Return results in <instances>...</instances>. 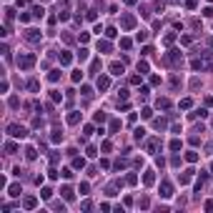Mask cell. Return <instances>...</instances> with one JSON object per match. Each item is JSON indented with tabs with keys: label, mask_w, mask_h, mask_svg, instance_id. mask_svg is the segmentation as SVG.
<instances>
[{
	"label": "cell",
	"mask_w": 213,
	"mask_h": 213,
	"mask_svg": "<svg viewBox=\"0 0 213 213\" xmlns=\"http://www.w3.org/2000/svg\"><path fill=\"white\" fill-rule=\"evenodd\" d=\"M83 80V73L80 70H73V83H80Z\"/></svg>",
	"instance_id": "obj_30"
},
{
	"label": "cell",
	"mask_w": 213,
	"mask_h": 213,
	"mask_svg": "<svg viewBox=\"0 0 213 213\" xmlns=\"http://www.w3.org/2000/svg\"><path fill=\"white\" fill-rule=\"evenodd\" d=\"M130 45H133L130 38H123V40H121V48H123V50H130Z\"/></svg>",
	"instance_id": "obj_29"
},
{
	"label": "cell",
	"mask_w": 213,
	"mask_h": 213,
	"mask_svg": "<svg viewBox=\"0 0 213 213\" xmlns=\"http://www.w3.org/2000/svg\"><path fill=\"white\" fill-rule=\"evenodd\" d=\"M35 156H38L35 148H28V150H25V158H28V161H35Z\"/></svg>",
	"instance_id": "obj_27"
},
{
	"label": "cell",
	"mask_w": 213,
	"mask_h": 213,
	"mask_svg": "<svg viewBox=\"0 0 213 213\" xmlns=\"http://www.w3.org/2000/svg\"><path fill=\"white\" fill-rule=\"evenodd\" d=\"M158 145H161V138H150V141L145 143V150H148V153H156Z\"/></svg>",
	"instance_id": "obj_8"
},
{
	"label": "cell",
	"mask_w": 213,
	"mask_h": 213,
	"mask_svg": "<svg viewBox=\"0 0 213 213\" xmlns=\"http://www.w3.org/2000/svg\"><path fill=\"white\" fill-rule=\"evenodd\" d=\"M190 178H193V170H190V168H188V170H183V176H178V181H181V183H188Z\"/></svg>",
	"instance_id": "obj_16"
},
{
	"label": "cell",
	"mask_w": 213,
	"mask_h": 213,
	"mask_svg": "<svg viewBox=\"0 0 213 213\" xmlns=\"http://www.w3.org/2000/svg\"><path fill=\"white\" fill-rule=\"evenodd\" d=\"M60 173H63V178H73V170H70V168H63Z\"/></svg>",
	"instance_id": "obj_41"
},
{
	"label": "cell",
	"mask_w": 213,
	"mask_h": 213,
	"mask_svg": "<svg viewBox=\"0 0 213 213\" xmlns=\"http://www.w3.org/2000/svg\"><path fill=\"white\" fill-rule=\"evenodd\" d=\"M110 48H113V45H110L108 40H98V50H100V53H110Z\"/></svg>",
	"instance_id": "obj_14"
},
{
	"label": "cell",
	"mask_w": 213,
	"mask_h": 213,
	"mask_svg": "<svg viewBox=\"0 0 213 213\" xmlns=\"http://www.w3.org/2000/svg\"><path fill=\"white\" fill-rule=\"evenodd\" d=\"M123 70H125L123 63H113V65H110V73H113V75H123Z\"/></svg>",
	"instance_id": "obj_11"
},
{
	"label": "cell",
	"mask_w": 213,
	"mask_h": 213,
	"mask_svg": "<svg viewBox=\"0 0 213 213\" xmlns=\"http://www.w3.org/2000/svg\"><path fill=\"white\" fill-rule=\"evenodd\" d=\"M50 138H53V143H58V141H63V133H60V128H55V130H53V135H50Z\"/></svg>",
	"instance_id": "obj_21"
},
{
	"label": "cell",
	"mask_w": 213,
	"mask_h": 213,
	"mask_svg": "<svg viewBox=\"0 0 213 213\" xmlns=\"http://www.w3.org/2000/svg\"><path fill=\"white\" fill-rule=\"evenodd\" d=\"M138 70H141V73H148V63H145V60H143V63H138Z\"/></svg>",
	"instance_id": "obj_44"
},
{
	"label": "cell",
	"mask_w": 213,
	"mask_h": 213,
	"mask_svg": "<svg viewBox=\"0 0 213 213\" xmlns=\"http://www.w3.org/2000/svg\"><path fill=\"white\" fill-rule=\"evenodd\" d=\"M78 60H80V63L88 60V48H80V50H78Z\"/></svg>",
	"instance_id": "obj_22"
},
{
	"label": "cell",
	"mask_w": 213,
	"mask_h": 213,
	"mask_svg": "<svg viewBox=\"0 0 213 213\" xmlns=\"http://www.w3.org/2000/svg\"><path fill=\"white\" fill-rule=\"evenodd\" d=\"M8 135H13V138H25V135H28V128L18 125V123H10V125H8Z\"/></svg>",
	"instance_id": "obj_3"
},
{
	"label": "cell",
	"mask_w": 213,
	"mask_h": 213,
	"mask_svg": "<svg viewBox=\"0 0 213 213\" xmlns=\"http://www.w3.org/2000/svg\"><path fill=\"white\" fill-rule=\"evenodd\" d=\"M30 3V0H18V5H28Z\"/></svg>",
	"instance_id": "obj_48"
},
{
	"label": "cell",
	"mask_w": 213,
	"mask_h": 213,
	"mask_svg": "<svg viewBox=\"0 0 213 213\" xmlns=\"http://www.w3.org/2000/svg\"><path fill=\"white\" fill-rule=\"evenodd\" d=\"M50 98H53V100L58 103V100H63V95H60V93H58V90H50Z\"/></svg>",
	"instance_id": "obj_35"
},
{
	"label": "cell",
	"mask_w": 213,
	"mask_h": 213,
	"mask_svg": "<svg viewBox=\"0 0 213 213\" xmlns=\"http://www.w3.org/2000/svg\"><path fill=\"white\" fill-rule=\"evenodd\" d=\"M8 196H13V198H15V196H20V186H18V183H13V186L8 188Z\"/></svg>",
	"instance_id": "obj_17"
},
{
	"label": "cell",
	"mask_w": 213,
	"mask_h": 213,
	"mask_svg": "<svg viewBox=\"0 0 213 213\" xmlns=\"http://www.w3.org/2000/svg\"><path fill=\"white\" fill-rule=\"evenodd\" d=\"M38 88H40V85H38V80H28V90H33V93H35Z\"/></svg>",
	"instance_id": "obj_33"
},
{
	"label": "cell",
	"mask_w": 213,
	"mask_h": 213,
	"mask_svg": "<svg viewBox=\"0 0 213 213\" xmlns=\"http://www.w3.org/2000/svg\"><path fill=\"white\" fill-rule=\"evenodd\" d=\"M143 135H145L143 128H135V141H143Z\"/></svg>",
	"instance_id": "obj_37"
},
{
	"label": "cell",
	"mask_w": 213,
	"mask_h": 213,
	"mask_svg": "<svg viewBox=\"0 0 213 213\" xmlns=\"http://www.w3.org/2000/svg\"><path fill=\"white\" fill-rule=\"evenodd\" d=\"M135 40H138V43H143V40H148V33H145V30H141V33H135Z\"/></svg>",
	"instance_id": "obj_23"
},
{
	"label": "cell",
	"mask_w": 213,
	"mask_h": 213,
	"mask_svg": "<svg viewBox=\"0 0 213 213\" xmlns=\"http://www.w3.org/2000/svg\"><path fill=\"white\" fill-rule=\"evenodd\" d=\"M48 80H50V83H58V80H60V70H50Z\"/></svg>",
	"instance_id": "obj_19"
},
{
	"label": "cell",
	"mask_w": 213,
	"mask_h": 213,
	"mask_svg": "<svg viewBox=\"0 0 213 213\" xmlns=\"http://www.w3.org/2000/svg\"><path fill=\"white\" fill-rule=\"evenodd\" d=\"M83 95H85V98H90V95H93V90H90L88 85H83Z\"/></svg>",
	"instance_id": "obj_45"
},
{
	"label": "cell",
	"mask_w": 213,
	"mask_h": 213,
	"mask_svg": "<svg viewBox=\"0 0 213 213\" xmlns=\"http://www.w3.org/2000/svg\"><path fill=\"white\" fill-rule=\"evenodd\" d=\"M208 43H211V48H213V38H211V40H208Z\"/></svg>",
	"instance_id": "obj_49"
},
{
	"label": "cell",
	"mask_w": 213,
	"mask_h": 213,
	"mask_svg": "<svg viewBox=\"0 0 213 213\" xmlns=\"http://www.w3.org/2000/svg\"><path fill=\"white\" fill-rule=\"evenodd\" d=\"M161 196H163V198H170V196H173V186H170L168 181L161 183Z\"/></svg>",
	"instance_id": "obj_6"
},
{
	"label": "cell",
	"mask_w": 213,
	"mask_h": 213,
	"mask_svg": "<svg viewBox=\"0 0 213 213\" xmlns=\"http://www.w3.org/2000/svg\"><path fill=\"white\" fill-rule=\"evenodd\" d=\"M5 150H8V153H15L18 145H15V143H5Z\"/></svg>",
	"instance_id": "obj_39"
},
{
	"label": "cell",
	"mask_w": 213,
	"mask_h": 213,
	"mask_svg": "<svg viewBox=\"0 0 213 213\" xmlns=\"http://www.w3.org/2000/svg\"><path fill=\"white\" fill-rule=\"evenodd\" d=\"M25 40L38 43V40H40V30H28V33H25Z\"/></svg>",
	"instance_id": "obj_9"
},
{
	"label": "cell",
	"mask_w": 213,
	"mask_h": 213,
	"mask_svg": "<svg viewBox=\"0 0 213 213\" xmlns=\"http://www.w3.org/2000/svg\"><path fill=\"white\" fill-rule=\"evenodd\" d=\"M83 166H85V161H83V158H73V168H75V170L83 168Z\"/></svg>",
	"instance_id": "obj_28"
},
{
	"label": "cell",
	"mask_w": 213,
	"mask_h": 213,
	"mask_svg": "<svg viewBox=\"0 0 213 213\" xmlns=\"http://www.w3.org/2000/svg\"><path fill=\"white\" fill-rule=\"evenodd\" d=\"M118 128H121V121H118V118H113V121H110V133H115Z\"/></svg>",
	"instance_id": "obj_26"
},
{
	"label": "cell",
	"mask_w": 213,
	"mask_h": 213,
	"mask_svg": "<svg viewBox=\"0 0 213 213\" xmlns=\"http://www.w3.org/2000/svg\"><path fill=\"white\" fill-rule=\"evenodd\" d=\"M153 125H156L158 130H163V128H166V121H163V118H156V123H153Z\"/></svg>",
	"instance_id": "obj_34"
},
{
	"label": "cell",
	"mask_w": 213,
	"mask_h": 213,
	"mask_svg": "<svg viewBox=\"0 0 213 213\" xmlns=\"http://www.w3.org/2000/svg\"><path fill=\"white\" fill-rule=\"evenodd\" d=\"M60 63H63V65H70V63H73V55H70L68 50H63V53H60Z\"/></svg>",
	"instance_id": "obj_10"
},
{
	"label": "cell",
	"mask_w": 213,
	"mask_h": 213,
	"mask_svg": "<svg viewBox=\"0 0 213 213\" xmlns=\"http://www.w3.org/2000/svg\"><path fill=\"white\" fill-rule=\"evenodd\" d=\"M206 115H208V113L201 108V110H196V113H190V118H206Z\"/></svg>",
	"instance_id": "obj_31"
},
{
	"label": "cell",
	"mask_w": 213,
	"mask_h": 213,
	"mask_svg": "<svg viewBox=\"0 0 213 213\" xmlns=\"http://www.w3.org/2000/svg\"><path fill=\"white\" fill-rule=\"evenodd\" d=\"M60 193H63V198H65V201H73V188H70V186H63Z\"/></svg>",
	"instance_id": "obj_12"
},
{
	"label": "cell",
	"mask_w": 213,
	"mask_h": 213,
	"mask_svg": "<svg viewBox=\"0 0 213 213\" xmlns=\"http://www.w3.org/2000/svg\"><path fill=\"white\" fill-rule=\"evenodd\" d=\"M138 208H148V198H141L138 201Z\"/></svg>",
	"instance_id": "obj_47"
},
{
	"label": "cell",
	"mask_w": 213,
	"mask_h": 213,
	"mask_svg": "<svg viewBox=\"0 0 213 213\" xmlns=\"http://www.w3.org/2000/svg\"><path fill=\"white\" fill-rule=\"evenodd\" d=\"M95 85H98V90H108L110 88V75H98V80H95Z\"/></svg>",
	"instance_id": "obj_5"
},
{
	"label": "cell",
	"mask_w": 213,
	"mask_h": 213,
	"mask_svg": "<svg viewBox=\"0 0 213 213\" xmlns=\"http://www.w3.org/2000/svg\"><path fill=\"white\" fill-rule=\"evenodd\" d=\"M186 161H188V163H196V161H198V153H196V150H188V153H186Z\"/></svg>",
	"instance_id": "obj_18"
},
{
	"label": "cell",
	"mask_w": 213,
	"mask_h": 213,
	"mask_svg": "<svg viewBox=\"0 0 213 213\" xmlns=\"http://www.w3.org/2000/svg\"><path fill=\"white\" fill-rule=\"evenodd\" d=\"M181 60H183L181 50H168V53L163 55V63H166V65H181Z\"/></svg>",
	"instance_id": "obj_2"
},
{
	"label": "cell",
	"mask_w": 213,
	"mask_h": 213,
	"mask_svg": "<svg viewBox=\"0 0 213 213\" xmlns=\"http://www.w3.org/2000/svg\"><path fill=\"white\" fill-rule=\"evenodd\" d=\"M105 35H108V38H115V35H118V30H115V28H108Z\"/></svg>",
	"instance_id": "obj_43"
},
{
	"label": "cell",
	"mask_w": 213,
	"mask_h": 213,
	"mask_svg": "<svg viewBox=\"0 0 213 213\" xmlns=\"http://www.w3.org/2000/svg\"><path fill=\"white\" fill-rule=\"evenodd\" d=\"M170 150H181V141H178V138L170 141Z\"/></svg>",
	"instance_id": "obj_38"
},
{
	"label": "cell",
	"mask_w": 213,
	"mask_h": 213,
	"mask_svg": "<svg viewBox=\"0 0 213 213\" xmlns=\"http://www.w3.org/2000/svg\"><path fill=\"white\" fill-rule=\"evenodd\" d=\"M35 206H38V198H35V196H28V198L23 201V208H25V211H33Z\"/></svg>",
	"instance_id": "obj_7"
},
{
	"label": "cell",
	"mask_w": 213,
	"mask_h": 213,
	"mask_svg": "<svg viewBox=\"0 0 213 213\" xmlns=\"http://www.w3.org/2000/svg\"><path fill=\"white\" fill-rule=\"evenodd\" d=\"M181 108H190V98H183L181 100Z\"/></svg>",
	"instance_id": "obj_46"
},
{
	"label": "cell",
	"mask_w": 213,
	"mask_h": 213,
	"mask_svg": "<svg viewBox=\"0 0 213 213\" xmlns=\"http://www.w3.org/2000/svg\"><path fill=\"white\" fill-rule=\"evenodd\" d=\"M121 28H123V30H133V28H135V18H133L130 13L121 15Z\"/></svg>",
	"instance_id": "obj_4"
},
{
	"label": "cell",
	"mask_w": 213,
	"mask_h": 213,
	"mask_svg": "<svg viewBox=\"0 0 213 213\" xmlns=\"http://www.w3.org/2000/svg\"><path fill=\"white\" fill-rule=\"evenodd\" d=\"M173 40H176V33H168V35L163 38V45H170Z\"/></svg>",
	"instance_id": "obj_24"
},
{
	"label": "cell",
	"mask_w": 213,
	"mask_h": 213,
	"mask_svg": "<svg viewBox=\"0 0 213 213\" xmlns=\"http://www.w3.org/2000/svg\"><path fill=\"white\" fill-rule=\"evenodd\" d=\"M85 153H88L90 158H93V156H98V150H95V145H88V150H85Z\"/></svg>",
	"instance_id": "obj_40"
},
{
	"label": "cell",
	"mask_w": 213,
	"mask_h": 213,
	"mask_svg": "<svg viewBox=\"0 0 213 213\" xmlns=\"http://www.w3.org/2000/svg\"><path fill=\"white\" fill-rule=\"evenodd\" d=\"M143 183H145V186H153V183H156V176H153V170H148L145 176H143Z\"/></svg>",
	"instance_id": "obj_15"
},
{
	"label": "cell",
	"mask_w": 213,
	"mask_h": 213,
	"mask_svg": "<svg viewBox=\"0 0 213 213\" xmlns=\"http://www.w3.org/2000/svg\"><path fill=\"white\" fill-rule=\"evenodd\" d=\"M158 108H163V110L170 108V100H168V98H158Z\"/></svg>",
	"instance_id": "obj_25"
},
{
	"label": "cell",
	"mask_w": 213,
	"mask_h": 213,
	"mask_svg": "<svg viewBox=\"0 0 213 213\" xmlns=\"http://www.w3.org/2000/svg\"><path fill=\"white\" fill-rule=\"evenodd\" d=\"M103 121H105V113L98 110V113H95V123H103Z\"/></svg>",
	"instance_id": "obj_36"
},
{
	"label": "cell",
	"mask_w": 213,
	"mask_h": 213,
	"mask_svg": "<svg viewBox=\"0 0 213 213\" xmlns=\"http://www.w3.org/2000/svg\"><path fill=\"white\" fill-rule=\"evenodd\" d=\"M33 65H35V55H33V53H23V55H18V68L30 70Z\"/></svg>",
	"instance_id": "obj_1"
},
{
	"label": "cell",
	"mask_w": 213,
	"mask_h": 213,
	"mask_svg": "<svg viewBox=\"0 0 213 213\" xmlns=\"http://www.w3.org/2000/svg\"><path fill=\"white\" fill-rule=\"evenodd\" d=\"M33 15H35V18H43V15H45V8H43V5H35V8H33Z\"/></svg>",
	"instance_id": "obj_20"
},
{
	"label": "cell",
	"mask_w": 213,
	"mask_h": 213,
	"mask_svg": "<svg viewBox=\"0 0 213 213\" xmlns=\"http://www.w3.org/2000/svg\"><path fill=\"white\" fill-rule=\"evenodd\" d=\"M141 115H143V118H150L153 110H150V108H143V110H141Z\"/></svg>",
	"instance_id": "obj_42"
},
{
	"label": "cell",
	"mask_w": 213,
	"mask_h": 213,
	"mask_svg": "<svg viewBox=\"0 0 213 213\" xmlns=\"http://www.w3.org/2000/svg\"><path fill=\"white\" fill-rule=\"evenodd\" d=\"M68 123H70V125H75V123H80V113H78V110H73V113L68 115Z\"/></svg>",
	"instance_id": "obj_13"
},
{
	"label": "cell",
	"mask_w": 213,
	"mask_h": 213,
	"mask_svg": "<svg viewBox=\"0 0 213 213\" xmlns=\"http://www.w3.org/2000/svg\"><path fill=\"white\" fill-rule=\"evenodd\" d=\"M40 196H43V198H45V201H48V198H50V196H53V188H43V190H40Z\"/></svg>",
	"instance_id": "obj_32"
}]
</instances>
